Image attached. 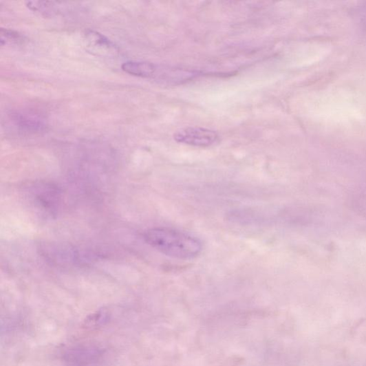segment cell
Instances as JSON below:
<instances>
[{
	"label": "cell",
	"mask_w": 366,
	"mask_h": 366,
	"mask_svg": "<svg viewBox=\"0 0 366 366\" xmlns=\"http://www.w3.org/2000/svg\"><path fill=\"white\" fill-rule=\"evenodd\" d=\"M143 239L152 248L169 257L192 260L203 250L196 237L168 228H155L145 231Z\"/></svg>",
	"instance_id": "1"
},
{
	"label": "cell",
	"mask_w": 366,
	"mask_h": 366,
	"mask_svg": "<svg viewBox=\"0 0 366 366\" xmlns=\"http://www.w3.org/2000/svg\"><path fill=\"white\" fill-rule=\"evenodd\" d=\"M63 355L66 366H99L105 351L94 343H80L67 347Z\"/></svg>",
	"instance_id": "2"
},
{
	"label": "cell",
	"mask_w": 366,
	"mask_h": 366,
	"mask_svg": "<svg viewBox=\"0 0 366 366\" xmlns=\"http://www.w3.org/2000/svg\"><path fill=\"white\" fill-rule=\"evenodd\" d=\"M217 138L218 136L215 131L199 127L183 128L174 134L176 142L196 147H208L213 144Z\"/></svg>",
	"instance_id": "3"
},
{
	"label": "cell",
	"mask_w": 366,
	"mask_h": 366,
	"mask_svg": "<svg viewBox=\"0 0 366 366\" xmlns=\"http://www.w3.org/2000/svg\"><path fill=\"white\" fill-rule=\"evenodd\" d=\"M10 120L23 133L36 134L45 132L47 129L45 119L34 113L15 111L10 114Z\"/></svg>",
	"instance_id": "4"
},
{
	"label": "cell",
	"mask_w": 366,
	"mask_h": 366,
	"mask_svg": "<svg viewBox=\"0 0 366 366\" xmlns=\"http://www.w3.org/2000/svg\"><path fill=\"white\" fill-rule=\"evenodd\" d=\"M84 39L89 49L97 54H112L118 52V47L106 36L99 32L88 30L84 34Z\"/></svg>",
	"instance_id": "5"
},
{
	"label": "cell",
	"mask_w": 366,
	"mask_h": 366,
	"mask_svg": "<svg viewBox=\"0 0 366 366\" xmlns=\"http://www.w3.org/2000/svg\"><path fill=\"white\" fill-rule=\"evenodd\" d=\"M123 72L133 76L142 78H153L157 66L151 63L142 61H128L121 65Z\"/></svg>",
	"instance_id": "6"
},
{
	"label": "cell",
	"mask_w": 366,
	"mask_h": 366,
	"mask_svg": "<svg viewBox=\"0 0 366 366\" xmlns=\"http://www.w3.org/2000/svg\"><path fill=\"white\" fill-rule=\"evenodd\" d=\"M61 3L50 1H28L26 7L45 17H52L61 13Z\"/></svg>",
	"instance_id": "7"
},
{
	"label": "cell",
	"mask_w": 366,
	"mask_h": 366,
	"mask_svg": "<svg viewBox=\"0 0 366 366\" xmlns=\"http://www.w3.org/2000/svg\"><path fill=\"white\" fill-rule=\"evenodd\" d=\"M26 41V36L19 32L4 28L0 30V44L2 46L21 45Z\"/></svg>",
	"instance_id": "8"
},
{
	"label": "cell",
	"mask_w": 366,
	"mask_h": 366,
	"mask_svg": "<svg viewBox=\"0 0 366 366\" xmlns=\"http://www.w3.org/2000/svg\"><path fill=\"white\" fill-rule=\"evenodd\" d=\"M109 317V314L106 309H101L94 314L90 315L85 321V325L87 327H96L104 324L107 321Z\"/></svg>",
	"instance_id": "9"
},
{
	"label": "cell",
	"mask_w": 366,
	"mask_h": 366,
	"mask_svg": "<svg viewBox=\"0 0 366 366\" xmlns=\"http://www.w3.org/2000/svg\"><path fill=\"white\" fill-rule=\"evenodd\" d=\"M360 198L361 201L359 204L362 205L363 211L366 213V187L361 192Z\"/></svg>",
	"instance_id": "10"
}]
</instances>
